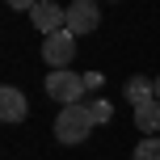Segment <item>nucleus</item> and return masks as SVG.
Segmentation results:
<instances>
[{"mask_svg":"<svg viewBox=\"0 0 160 160\" xmlns=\"http://www.w3.org/2000/svg\"><path fill=\"white\" fill-rule=\"evenodd\" d=\"M30 25L42 34H59V30H68V8H59L55 0H38L30 8Z\"/></svg>","mask_w":160,"mask_h":160,"instance_id":"3","label":"nucleus"},{"mask_svg":"<svg viewBox=\"0 0 160 160\" xmlns=\"http://www.w3.org/2000/svg\"><path fill=\"white\" fill-rule=\"evenodd\" d=\"M88 131H93V114H88L84 101L59 110V118H55V139H59V143H84Z\"/></svg>","mask_w":160,"mask_h":160,"instance_id":"1","label":"nucleus"},{"mask_svg":"<svg viewBox=\"0 0 160 160\" xmlns=\"http://www.w3.org/2000/svg\"><path fill=\"white\" fill-rule=\"evenodd\" d=\"M84 76H76V72H68V68H55V72L47 76V93L55 97L59 105H76L80 97H84Z\"/></svg>","mask_w":160,"mask_h":160,"instance_id":"2","label":"nucleus"},{"mask_svg":"<svg viewBox=\"0 0 160 160\" xmlns=\"http://www.w3.org/2000/svg\"><path fill=\"white\" fill-rule=\"evenodd\" d=\"M25 118H30L25 93L13 88V84H4V88H0V122H25Z\"/></svg>","mask_w":160,"mask_h":160,"instance_id":"6","label":"nucleus"},{"mask_svg":"<svg viewBox=\"0 0 160 160\" xmlns=\"http://www.w3.org/2000/svg\"><path fill=\"white\" fill-rule=\"evenodd\" d=\"M72 55H76V34L59 30V34H47V38H42V59H47L51 68H68Z\"/></svg>","mask_w":160,"mask_h":160,"instance_id":"4","label":"nucleus"},{"mask_svg":"<svg viewBox=\"0 0 160 160\" xmlns=\"http://www.w3.org/2000/svg\"><path fill=\"white\" fill-rule=\"evenodd\" d=\"M152 93H156V80H148V76H135V80L127 84V101H131V105L152 101Z\"/></svg>","mask_w":160,"mask_h":160,"instance_id":"8","label":"nucleus"},{"mask_svg":"<svg viewBox=\"0 0 160 160\" xmlns=\"http://www.w3.org/2000/svg\"><path fill=\"white\" fill-rule=\"evenodd\" d=\"M4 4H8V8H17V13H25V8H34L38 0H4Z\"/></svg>","mask_w":160,"mask_h":160,"instance_id":"11","label":"nucleus"},{"mask_svg":"<svg viewBox=\"0 0 160 160\" xmlns=\"http://www.w3.org/2000/svg\"><path fill=\"white\" fill-rule=\"evenodd\" d=\"M135 160H160V139H156V135H148L143 143L135 148Z\"/></svg>","mask_w":160,"mask_h":160,"instance_id":"9","label":"nucleus"},{"mask_svg":"<svg viewBox=\"0 0 160 160\" xmlns=\"http://www.w3.org/2000/svg\"><path fill=\"white\" fill-rule=\"evenodd\" d=\"M156 97H160V80H156Z\"/></svg>","mask_w":160,"mask_h":160,"instance_id":"12","label":"nucleus"},{"mask_svg":"<svg viewBox=\"0 0 160 160\" xmlns=\"http://www.w3.org/2000/svg\"><path fill=\"white\" fill-rule=\"evenodd\" d=\"M135 127L148 131V135H156V131H160V97H152V101H143V105H135Z\"/></svg>","mask_w":160,"mask_h":160,"instance_id":"7","label":"nucleus"},{"mask_svg":"<svg viewBox=\"0 0 160 160\" xmlns=\"http://www.w3.org/2000/svg\"><path fill=\"white\" fill-rule=\"evenodd\" d=\"M97 25H101L97 0H76V4H68V34H93Z\"/></svg>","mask_w":160,"mask_h":160,"instance_id":"5","label":"nucleus"},{"mask_svg":"<svg viewBox=\"0 0 160 160\" xmlns=\"http://www.w3.org/2000/svg\"><path fill=\"white\" fill-rule=\"evenodd\" d=\"M88 114H93V122H110V114H114V105H110V101H101V97H97V101H88Z\"/></svg>","mask_w":160,"mask_h":160,"instance_id":"10","label":"nucleus"}]
</instances>
